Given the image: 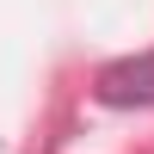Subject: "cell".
I'll return each mask as SVG.
<instances>
[{"instance_id": "6da1fadb", "label": "cell", "mask_w": 154, "mask_h": 154, "mask_svg": "<svg viewBox=\"0 0 154 154\" xmlns=\"http://www.w3.org/2000/svg\"><path fill=\"white\" fill-rule=\"evenodd\" d=\"M99 105H117V111H136V105H154V49L142 56H123L111 68H99Z\"/></svg>"}]
</instances>
